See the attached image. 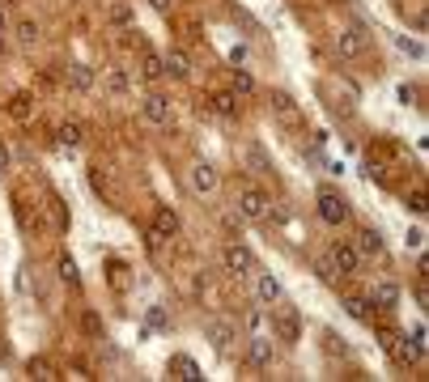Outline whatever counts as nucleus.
<instances>
[{"instance_id": "obj_1", "label": "nucleus", "mask_w": 429, "mask_h": 382, "mask_svg": "<svg viewBox=\"0 0 429 382\" xmlns=\"http://www.w3.org/2000/svg\"><path fill=\"white\" fill-rule=\"evenodd\" d=\"M268 327H272V336L281 340V344H302V315H298V306L294 302H272V315H268Z\"/></svg>"}, {"instance_id": "obj_2", "label": "nucleus", "mask_w": 429, "mask_h": 382, "mask_svg": "<svg viewBox=\"0 0 429 382\" xmlns=\"http://www.w3.org/2000/svg\"><path fill=\"white\" fill-rule=\"evenodd\" d=\"M315 213H319V221H323V225H332V230H340V225L353 217L349 200H345L336 187H319V196H315Z\"/></svg>"}, {"instance_id": "obj_3", "label": "nucleus", "mask_w": 429, "mask_h": 382, "mask_svg": "<svg viewBox=\"0 0 429 382\" xmlns=\"http://www.w3.org/2000/svg\"><path fill=\"white\" fill-rule=\"evenodd\" d=\"M204 340H213V349L225 357L234 349V340H238V323L225 319V315H213V319H204Z\"/></svg>"}, {"instance_id": "obj_4", "label": "nucleus", "mask_w": 429, "mask_h": 382, "mask_svg": "<svg viewBox=\"0 0 429 382\" xmlns=\"http://www.w3.org/2000/svg\"><path fill=\"white\" fill-rule=\"evenodd\" d=\"M383 349L391 353V361H396V366H417V361L425 357V349H421L417 340L400 336V332H383Z\"/></svg>"}, {"instance_id": "obj_5", "label": "nucleus", "mask_w": 429, "mask_h": 382, "mask_svg": "<svg viewBox=\"0 0 429 382\" xmlns=\"http://www.w3.org/2000/svg\"><path fill=\"white\" fill-rule=\"evenodd\" d=\"M238 217H247V221H268V213H272V200L260 191V187H238Z\"/></svg>"}, {"instance_id": "obj_6", "label": "nucleus", "mask_w": 429, "mask_h": 382, "mask_svg": "<svg viewBox=\"0 0 429 382\" xmlns=\"http://www.w3.org/2000/svg\"><path fill=\"white\" fill-rule=\"evenodd\" d=\"M221 268H225L230 276H255V255H251V247L225 242V247H221Z\"/></svg>"}, {"instance_id": "obj_7", "label": "nucleus", "mask_w": 429, "mask_h": 382, "mask_svg": "<svg viewBox=\"0 0 429 382\" xmlns=\"http://www.w3.org/2000/svg\"><path fill=\"white\" fill-rule=\"evenodd\" d=\"M140 115L153 123V128H166L170 119H174V106H170V98L166 94H157V89H149L145 98H140Z\"/></svg>"}, {"instance_id": "obj_8", "label": "nucleus", "mask_w": 429, "mask_h": 382, "mask_svg": "<svg viewBox=\"0 0 429 382\" xmlns=\"http://www.w3.org/2000/svg\"><path fill=\"white\" fill-rule=\"evenodd\" d=\"M332 43H336V55H340V60H357V55L370 47V38H366V30H362V26H345Z\"/></svg>"}, {"instance_id": "obj_9", "label": "nucleus", "mask_w": 429, "mask_h": 382, "mask_svg": "<svg viewBox=\"0 0 429 382\" xmlns=\"http://www.w3.org/2000/svg\"><path fill=\"white\" fill-rule=\"evenodd\" d=\"M187 183H191V191H196V196H213V191L221 187V174H217V166H213V162H196V166L187 170Z\"/></svg>"}, {"instance_id": "obj_10", "label": "nucleus", "mask_w": 429, "mask_h": 382, "mask_svg": "<svg viewBox=\"0 0 429 382\" xmlns=\"http://www.w3.org/2000/svg\"><path fill=\"white\" fill-rule=\"evenodd\" d=\"M328 255H332V264H336V272H340V276H353V272L362 268V251H357L349 238H336Z\"/></svg>"}, {"instance_id": "obj_11", "label": "nucleus", "mask_w": 429, "mask_h": 382, "mask_svg": "<svg viewBox=\"0 0 429 382\" xmlns=\"http://www.w3.org/2000/svg\"><path fill=\"white\" fill-rule=\"evenodd\" d=\"M238 162H243L247 174H255V179H268V174H272V157H268L260 145H243V149H238Z\"/></svg>"}, {"instance_id": "obj_12", "label": "nucleus", "mask_w": 429, "mask_h": 382, "mask_svg": "<svg viewBox=\"0 0 429 382\" xmlns=\"http://www.w3.org/2000/svg\"><path fill=\"white\" fill-rule=\"evenodd\" d=\"M43 213H47V221H51V230H55V234H68L72 217H68V204H64L55 191H47V196H43Z\"/></svg>"}, {"instance_id": "obj_13", "label": "nucleus", "mask_w": 429, "mask_h": 382, "mask_svg": "<svg viewBox=\"0 0 429 382\" xmlns=\"http://www.w3.org/2000/svg\"><path fill=\"white\" fill-rule=\"evenodd\" d=\"M285 298V285L272 276V272H255V302L260 306H272V302H281Z\"/></svg>"}, {"instance_id": "obj_14", "label": "nucleus", "mask_w": 429, "mask_h": 382, "mask_svg": "<svg viewBox=\"0 0 429 382\" xmlns=\"http://www.w3.org/2000/svg\"><path fill=\"white\" fill-rule=\"evenodd\" d=\"M370 306L391 315V310L400 306V285H396V281H374V289H370Z\"/></svg>"}, {"instance_id": "obj_15", "label": "nucleus", "mask_w": 429, "mask_h": 382, "mask_svg": "<svg viewBox=\"0 0 429 382\" xmlns=\"http://www.w3.org/2000/svg\"><path fill=\"white\" fill-rule=\"evenodd\" d=\"M64 81H68V89H72V94H89L98 77H94V68H89V64H68V68H64Z\"/></svg>"}, {"instance_id": "obj_16", "label": "nucleus", "mask_w": 429, "mask_h": 382, "mask_svg": "<svg viewBox=\"0 0 429 382\" xmlns=\"http://www.w3.org/2000/svg\"><path fill=\"white\" fill-rule=\"evenodd\" d=\"M247 361H251L255 370H268V366H272V340H268V332L251 336V344H247Z\"/></svg>"}, {"instance_id": "obj_17", "label": "nucleus", "mask_w": 429, "mask_h": 382, "mask_svg": "<svg viewBox=\"0 0 429 382\" xmlns=\"http://www.w3.org/2000/svg\"><path fill=\"white\" fill-rule=\"evenodd\" d=\"M208 102H213V111H217V115H221L225 123H238L243 106H238V94H234V89H221V94H213Z\"/></svg>"}, {"instance_id": "obj_18", "label": "nucleus", "mask_w": 429, "mask_h": 382, "mask_svg": "<svg viewBox=\"0 0 429 382\" xmlns=\"http://www.w3.org/2000/svg\"><path fill=\"white\" fill-rule=\"evenodd\" d=\"M81 140H85V128H81L77 119H68V123H60V128H55V145H60V149H68V153H72Z\"/></svg>"}, {"instance_id": "obj_19", "label": "nucleus", "mask_w": 429, "mask_h": 382, "mask_svg": "<svg viewBox=\"0 0 429 382\" xmlns=\"http://www.w3.org/2000/svg\"><path fill=\"white\" fill-rule=\"evenodd\" d=\"M153 230H157V234H162L166 242H170V238H179V213L162 204V208L153 213Z\"/></svg>"}, {"instance_id": "obj_20", "label": "nucleus", "mask_w": 429, "mask_h": 382, "mask_svg": "<svg viewBox=\"0 0 429 382\" xmlns=\"http://www.w3.org/2000/svg\"><path fill=\"white\" fill-rule=\"evenodd\" d=\"M13 38H17V47H26V51H30V47L43 38V30H38V21H34V17H21V21L13 26Z\"/></svg>"}, {"instance_id": "obj_21", "label": "nucleus", "mask_w": 429, "mask_h": 382, "mask_svg": "<svg viewBox=\"0 0 429 382\" xmlns=\"http://www.w3.org/2000/svg\"><path fill=\"white\" fill-rule=\"evenodd\" d=\"M166 370H170L174 378H183V382H200V378H204V374H200V366H196L191 357H183V353H179V357H170V366H166Z\"/></svg>"}, {"instance_id": "obj_22", "label": "nucleus", "mask_w": 429, "mask_h": 382, "mask_svg": "<svg viewBox=\"0 0 429 382\" xmlns=\"http://www.w3.org/2000/svg\"><path fill=\"white\" fill-rule=\"evenodd\" d=\"M162 60H166V72H170V77H179V81H187V77H191V60H187V51H179V47H174V51H166Z\"/></svg>"}, {"instance_id": "obj_23", "label": "nucleus", "mask_w": 429, "mask_h": 382, "mask_svg": "<svg viewBox=\"0 0 429 382\" xmlns=\"http://www.w3.org/2000/svg\"><path fill=\"white\" fill-rule=\"evenodd\" d=\"M272 111L281 115V123H298V119H302V115H298V102H294L285 89H277V94H272Z\"/></svg>"}, {"instance_id": "obj_24", "label": "nucleus", "mask_w": 429, "mask_h": 382, "mask_svg": "<svg viewBox=\"0 0 429 382\" xmlns=\"http://www.w3.org/2000/svg\"><path fill=\"white\" fill-rule=\"evenodd\" d=\"M340 306H345L349 319H357V323H374V306H370V298H345Z\"/></svg>"}, {"instance_id": "obj_25", "label": "nucleus", "mask_w": 429, "mask_h": 382, "mask_svg": "<svg viewBox=\"0 0 429 382\" xmlns=\"http://www.w3.org/2000/svg\"><path fill=\"white\" fill-rule=\"evenodd\" d=\"M243 327H247V336H260V332H268V310L255 302V306H247L243 310Z\"/></svg>"}, {"instance_id": "obj_26", "label": "nucleus", "mask_w": 429, "mask_h": 382, "mask_svg": "<svg viewBox=\"0 0 429 382\" xmlns=\"http://www.w3.org/2000/svg\"><path fill=\"white\" fill-rule=\"evenodd\" d=\"M140 77H145V81H162V77H166V60H162L157 51H145V55H140Z\"/></svg>"}, {"instance_id": "obj_27", "label": "nucleus", "mask_w": 429, "mask_h": 382, "mask_svg": "<svg viewBox=\"0 0 429 382\" xmlns=\"http://www.w3.org/2000/svg\"><path fill=\"white\" fill-rule=\"evenodd\" d=\"M353 247L362 251V259H366V255H383V234L370 225V230H362V234H357V242H353Z\"/></svg>"}, {"instance_id": "obj_28", "label": "nucleus", "mask_w": 429, "mask_h": 382, "mask_svg": "<svg viewBox=\"0 0 429 382\" xmlns=\"http://www.w3.org/2000/svg\"><path fill=\"white\" fill-rule=\"evenodd\" d=\"M26 370H30V378H34V382H55V378H60V370H55L47 357H30Z\"/></svg>"}, {"instance_id": "obj_29", "label": "nucleus", "mask_w": 429, "mask_h": 382, "mask_svg": "<svg viewBox=\"0 0 429 382\" xmlns=\"http://www.w3.org/2000/svg\"><path fill=\"white\" fill-rule=\"evenodd\" d=\"M55 276H60L64 285H72V289H77V285H81V272H77V259H72V255H60V259H55Z\"/></svg>"}, {"instance_id": "obj_30", "label": "nucleus", "mask_w": 429, "mask_h": 382, "mask_svg": "<svg viewBox=\"0 0 429 382\" xmlns=\"http://www.w3.org/2000/svg\"><path fill=\"white\" fill-rule=\"evenodd\" d=\"M145 327L149 332H170V315H166V306H145Z\"/></svg>"}, {"instance_id": "obj_31", "label": "nucleus", "mask_w": 429, "mask_h": 382, "mask_svg": "<svg viewBox=\"0 0 429 382\" xmlns=\"http://www.w3.org/2000/svg\"><path fill=\"white\" fill-rule=\"evenodd\" d=\"M315 276H319L323 285H340V272H336L332 255H319V259H315Z\"/></svg>"}, {"instance_id": "obj_32", "label": "nucleus", "mask_w": 429, "mask_h": 382, "mask_svg": "<svg viewBox=\"0 0 429 382\" xmlns=\"http://www.w3.org/2000/svg\"><path fill=\"white\" fill-rule=\"evenodd\" d=\"M234 94H238V98H251V94H255V77H251L247 68H234Z\"/></svg>"}, {"instance_id": "obj_33", "label": "nucleus", "mask_w": 429, "mask_h": 382, "mask_svg": "<svg viewBox=\"0 0 429 382\" xmlns=\"http://www.w3.org/2000/svg\"><path fill=\"white\" fill-rule=\"evenodd\" d=\"M106 89H111V94H128V72H123V68H111V72H106Z\"/></svg>"}, {"instance_id": "obj_34", "label": "nucleus", "mask_w": 429, "mask_h": 382, "mask_svg": "<svg viewBox=\"0 0 429 382\" xmlns=\"http://www.w3.org/2000/svg\"><path fill=\"white\" fill-rule=\"evenodd\" d=\"M9 115H13V119H30V94H17V98L9 102Z\"/></svg>"}, {"instance_id": "obj_35", "label": "nucleus", "mask_w": 429, "mask_h": 382, "mask_svg": "<svg viewBox=\"0 0 429 382\" xmlns=\"http://www.w3.org/2000/svg\"><path fill=\"white\" fill-rule=\"evenodd\" d=\"M81 327H85V336H94V340H102V319H98L94 310H85V315H81Z\"/></svg>"}, {"instance_id": "obj_36", "label": "nucleus", "mask_w": 429, "mask_h": 382, "mask_svg": "<svg viewBox=\"0 0 429 382\" xmlns=\"http://www.w3.org/2000/svg\"><path fill=\"white\" fill-rule=\"evenodd\" d=\"M396 98H400V106H417V98H421V94H417V85H408V81H404V85L396 89Z\"/></svg>"}, {"instance_id": "obj_37", "label": "nucleus", "mask_w": 429, "mask_h": 382, "mask_svg": "<svg viewBox=\"0 0 429 382\" xmlns=\"http://www.w3.org/2000/svg\"><path fill=\"white\" fill-rule=\"evenodd\" d=\"M404 208H413V213H417V217H421V213H425L429 204H425V191H421V187H417V191H413V196H404Z\"/></svg>"}, {"instance_id": "obj_38", "label": "nucleus", "mask_w": 429, "mask_h": 382, "mask_svg": "<svg viewBox=\"0 0 429 382\" xmlns=\"http://www.w3.org/2000/svg\"><path fill=\"white\" fill-rule=\"evenodd\" d=\"M111 21L115 26H132V9L128 4H111Z\"/></svg>"}, {"instance_id": "obj_39", "label": "nucleus", "mask_w": 429, "mask_h": 382, "mask_svg": "<svg viewBox=\"0 0 429 382\" xmlns=\"http://www.w3.org/2000/svg\"><path fill=\"white\" fill-rule=\"evenodd\" d=\"M366 179H370V183H387V170H383L379 162H366Z\"/></svg>"}, {"instance_id": "obj_40", "label": "nucleus", "mask_w": 429, "mask_h": 382, "mask_svg": "<svg viewBox=\"0 0 429 382\" xmlns=\"http://www.w3.org/2000/svg\"><path fill=\"white\" fill-rule=\"evenodd\" d=\"M123 272H128L123 264H111V285H115V289H128V276H123Z\"/></svg>"}, {"instance_id": "obj_41", "label": "nucleus", "mask_w": 429, "mask_h": 382, "mask_svg": "<svg viewBox=\"0 0 429 382\" xmlns=\"http://www.w3.org/2000/svg\"><path fill=\"white\" fill-rule=\"evenodd\" d=\"M396 43H400V51H408V55L421 60V43H413V38H396Z\"/></svg>"}, {"instance_id": "obj_42", "label": "nucleus", "mask_w": 429, "mask_h": 382, "mask_svg": "<svg viewBox=\"0 0 429 382\" xmlns=\"http://www.w3.org/2000/svg\"><path fill=\"white\" fill-rule=\"evenodd\" d=\"M408 247L421 251V247H425V230H408Z\"/></svg>"}, {"instance_id": "obj_43", "label": "nucleus", "mask_w": 429, "mask_h": 382, "mask_svg": "<svg viewBox=\"0 0 429 382\" xmlns=\"http://www.w3.org/2000/svg\"><path fill=\"white\" fill-rule=\"evenodd\" d=\"M328 349H332V353H349V344H345L336 332H328Z\"/></svg>"}, {"instance_id": "obj_44", "label": "nucleus", "mask_w": 429, "mask_h": 382, "mask_svg": "<svg viewBox=\"0 0 429 382\" xmlns=\"http://www.w3.org/2000/svg\"><path fill=\"white\" fill-rule=\"evenodd\" d=\"M149 9H153V13H162V17H170V9H174V0H149Z\"/></svg>"}, {"instance_id": "obj_45", "label": "nucleus", "mask_w": 429, "mask_h": 382, "mask_svg": "<svg viewBox=\"0 0 429 382\" xmlns=\"http://www.w3.org/2000/svg\"><path fill=\"white\" fill-rule=\"evenodd\" d=\"M4 170H9V149L0 145V174H4Z\"/></svg>"}, {"instance_id": "obj_46", "label": "nucleus", "mask_w": 429, "mask_h": 382, "mask_svg": "<svg viewBox=\"0 0 429 382\" xmlns=\"http://www.w3.org/2000/svg\"><path fill=\"white\" fill-rule=\"evenodd\" d=\"M0 34H9V13H4V4H0Z\"/></svg>"}, {"instance_id": "obj_47", "label": "nucleus", "mask_w": 429, "mask_h": 382, "mask_svg": "<svg viewBox=\"0 0 429 382\" xmlns=\"http://www.w3.org/2000/svg\"><path fill=\"white\" fill-rule=\"evenodd\" d=\"M4 55H9V38L0 34V60H4Z\"/></svg>"}, {"instance_id": "obj_48", "label": "nucleus", "mask_w": 429, "mask_h": 382, "mask_svg": "<svg viewBox=\"0 0 429 382\" xmlns=\"http://www.w3.org/2000/svg\"><path fill=\"white\" fill-rule=\"evenodd\" d=\"M0 361H9V344L4 340H0Z\"/></svg>"}, {"instance_id": "obj_49", "label": "nucleus", "mask_w": 429, "mask_h": 382, "mask_svg": "<svg viewBox=\"0 0 429 382\" xmlns=\"http://www.w3.org/2000/svg\"><path fill=\"white\" fill-rule=\"evenodd\" d=\"M0 4H9V0H0Z\"/></svg>"}]
</instances>
